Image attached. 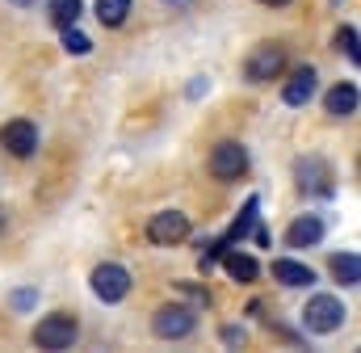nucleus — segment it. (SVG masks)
<instances>
[{
    "instance_id": "f257e3e1",
    "label": "nucleus",
    "mask_w": 361,
    "mask_h": 353,
    "mask_svg": "<svg viewBox=\"0 0 361 353\" xmlns=\"http://www.w3.org/2000/svg\"><path fill=\"white\" fill-rule=\"evenodd\" d=\"M286 72V47L281 42H257L252 55L244 59V80L252 85H273Z\"/></svg>"
},
{
    "instance_id": "f03ea898",
    "label": "nucleus",
    "mask_w": 361,
    "mask_h": 353,
    "mask_svg": "<svg viewBox=\"0 0 361 353\" xmlns=\"http://www.w3.org/2000/svg\"><path fill=\"white\" fill-rule=\"evenodd\" d=\"M345 316L349 311H345V303L336 294H311V303L302 307V328L324 337V333H336L345 324Z\"/></svg>"
},
{
    "instance_id": "7ed1b4c3",
    "label": "nucleus",
    "mask_w": 361,
    "mask_h": 353,
    "mask_svg": "<svg viewBox=\"0 0 361 353\" xmlns=\"http://www.w3.org/2000/svg\"><path fill=\"white\" fill-rule=\"evenodd\" d=\"M76 333H80V324H76V316H68V311H59V316H47L38 328H34V345L38 349H72L76 345Z\"/></svg>"
},
{
    "instance_id": "20e7f679",
    "label": "nucleus",
    "mask_w": 361,
    "mask_h": 353,
    "mask_svg": "<svg viewBox=\"0 0 361 353\" xmlns=\"http://www.w3.org/2000/svg\"><path fill=\"white\" fill-rule=\"evenodd\" d=\"M248 173V148L240 139H223L210 148V176L214 181H240Z\"/></svg>"
},
{
    "instance_id": "39448f33",
    "label": "nucleus",
    "mask_w": 361,
    "mask_h": 353,
    "mask_svg": "<svg viewBox=\"0 0 361 353\" xmlns=\"http://www.w3.org/2000/svg\"><path fill=\"white\" fill-rule=\"evenodd\" d=\"M193 324H197V316H193V307H185V303H169V307H160V311L152 316V333H156L160 341H180V337H189Z\"/></svg>"
},
{
    "instance_id": "423d86ee",
    "label": "nucleus",
    "mask_w": 361,
    "mask_h": 353,
    "mask_svg": "<svg viewBox=\"0 0 361 353\" xmlns=\"http://www.w3.org/2000/svg\"><path fill=\"white\" fill-rule=\"evenodd\" d=\"M89 286L101 303H122V299L130 294V273H126L122 265H97L92 277H89Z\"/></svg>"
},
{
    "instance_id": "0eeeda50",
    "label": "nucleus",
    "mask_w": 361,
    "mask_h": 353,
    "mask_svg": "<svg viewBox=\"0 0 361 353\" xmlns=\"http://www.w3.org/2000/svg\"><path fill=\"white\" fill-rule=\"evenodd\" d=\"M189 232H193V223L180 210H160L147 223V240L152 244H180V240H189Z\"/></svg>"
},
{
    "instance_id": "6e6552de",
    "label": "nucleus",
    "mask_w": 361,
    "mask_h": 353,
    "mask_svg": "<svg viewBox=\"0 0 361 353\" xmlns=\"http://www.w3.org/2000/svg\"><path fill=\"white\" fill-rule=\"evenodd\" d=\"M0 143H4V152H8V156L30 160V156H34V148H38V126H34V122H25V118H13V122H4V126H0Z\"/></svg>"
},
{
    "instance_id": "1a4fd4ad",
    "label": "nucleus",
    "mask_w": 361,
    "mask_h": 353,
    "mask_svg": "<svg viewBox=\"0 0 361 353\" xmlns=\"http://www.w3.org/2000/svg\"><path fill=\"white\" fill-rule=\"evenodd\" d=\"M324 219L319 215H298L290 227H286V249H311V244H319L324 240Z\"/></svg>"
},
{
    "instance_id": "9d476101",
    "label": "nucleus",
    "mask_w": 361,
    "mask_h": 353,
    "mask_svg": "<svg viewBox=\"0 0 361 353\" xmlns=\"http://www.w3.org/2000/svg\"><path fill=\"white\" fill-rule=\"evenodd\" d=\"M315 85H319V76H315L311 64H307V68H294L290 80L281 85V101H286V105H307V101L315 97Z\"/></svg>"
},
{
    "instance_id": "9b49d317",
    "label": "nucleus",
    "mask_w": 361,
    "mask_h": 353,
    "mask_svg": "<svg viewBox=\"0 0 361 353\" xmlns=\"http://www.w3.org/2000/svg\"><path fill=\"white\" fill-rule=\"evenodd\" d=\"M257 210H261V202H257V198H248V206L240 210V219L231 223V232H227V236H223L219 244H210V253L202 257V265H210V261H214V257H219V253H223V249H227V244H235L240 236H248V232L257 227Z\"/></svg>"
},
{
    "instance_id": "f8f14e48",
    "label": "nucleus",
    "mask_w": 361,
    "mask_h": 353,
    "mask_svg": "<svg viewBox=\"0 0 361 353\" xmlns=\"http://www.w3.org/2000/svg\"><path fill=\"white\" fill-rule=\"evenodd\" d=\"M294 176H298V189L302 193H332V173L324 160H298L294 164Z\"/></svg>"
},
{
    "instance_id": "ddd939ff",
    "label": "nucleus",
    "mask_w": 361,
    "mask_h": 353,
    "mask_svg": "<svg viewBox=\"0 0 361 353\" xmlns=\"http://www.w3.org/2000/svg\"><path fill=\"white\" fill-rule=\"evenodd\" d=\"M324 109H328L332 118H349V114H357V85H353V80H341L336 88H328Z\"/></svg>"
},
{
    "instance_id": "4468645a",
    "label": "nucleus",
    "mask_w": 361,
    "mask_h": 353,
    "mask_svg": "<svg viewBox=\"0 0 361 353\" xmlns=\"http://www.w3.org/2000/svg\"><path fill=\"white\" fill-rule=\"evenodd\" d=\"M273 277H277L281 286H294V290H298V286H311V282H315V269L302 265V261H290V257H277V261H273Z\"/></svg>"
},
{
    "instance_id": "2eb2a0df",
    "label": "nucleus",
    "mask_w": 361,
    "mask_h": 353,
    "mask_svg": "<svg viewBox=\"0 0 361 353\" xmlns=\"http://www.w3.org/2000/svg\"><path fill=\"white\" fill-rule=\"evenodd\" d=\"M223 269H227L235 282H257V277H261V265H257V257L235 253V249H223Z\"/></svg>"
},
{
    "instance_id": "dca6fc26",
    "label": "nucleus",
    "mask_w": 361,
    "mask_h": 353,
    "mask_svg": "<svg viewBox=\"0 0 361 353\" xmlns=\"http://www.w3.org/2000/svg\"><path fill=\"white\" fill-rule=\"evenodd\" d=\"M80 13H85V0H47V17H51V25H59V30L76 25Z\"/></svg>"
},
{
    "instance_id": "f3484780",
    "label": "nucleus",
    "mask_w": 361,
    "mask_h": 353,
    "mask_svg": "<svg viewBox=\"0 0 361 353\" xmlns=\"http://www.w3.org/2000/svg\"><path fill=\"white\" fill-rule=\"evenodd\" d=\"M332 273H336V282L357 286L361 282V257L357 253H336V257H332Z\"/></svg>"
},
{
    "instance_id": "a211bd4d",
    "label": "nucleus",
    "mask_w": 361,
    "mask_h": 353,
    "mask_svg": "<svg viewBox=\"0 0 361 353\" xmlns=\"http://www.w3.org/2000/svg\"><path fill=\"white\" fill-rule=\"evenodd\" d=\"M126 13H130V0H97V17H101V25H109V30H118V25L126 21Z\"/></svg>"
},
{
    "instance_id": "6ab92c4d",
    "label": "nucleus",
    "mask_w": 361,
    "mask_h": 353,
    "mask_svg": "<svg viewBox=\"0 0 361 353\" xmlns=\"http://www.w3.org/2000/svg\"><path fill=\"white\" fill-rule=\"evenodd\" d=\"M63 51H68V55H89L92 42L76 30V25H68V30H63Z\"/></svg>"
},
{
    "instance_id": "aec40b11",
    "label": "nucleus",
    "mask_w": 361,
    "mask_h": 353,
    "mask_svg": "<svg viewBox=\"0 0 361 353\" xmlns=\"http://www.w3.org/2000/svg\"><path fill=\"white\" fill-rule=\"evenodd\" d=\"M336 47L349 55V64H361V55H357V30H353V25H341V30H336Z\"/></svg>"
},
{
    "instance_id": "412c9836",
    "label": "nucleus",
    "mask_w": 361,
    "mask_h": 353,
    "mask_svg": "<svg viewBox=\"0 0 361 353\" xmlns=\"http://www.w3.org/2000/svg\"><path fill=\"white\" fill-rule=\"evenodd\" d=\"M13 307H21V311L34 307V290H17V294H13Z\"/></svg>"
},
{
    "instance_id": "4be33fe9",
    "label": "nucleus",
    "mask_w": 361,
    "mask_h": 353,
    "mask_svg": "<svg viewBox=\"0 0 361 353\" xmlns=\"http://www.w3.org/2000/svg\"><path fill=\"white\" fill-rule=\"evenodd\" d=\"M223 341H227V345H235V341H244V328H227V333H223Z\"/></svg>"
},
{
    "instance_id": "5701e85b",
    "label": "nucleus",
    "mask_w": 361,
    "mask_h": 353,
    "mask_svg": "<svg viewBox=\"0 0 361 353\" xmlns=\"http://www.w3.org/2000/svg\"><path fill=\"white\" fill-rule=\"evenodd\" d=\"M261 4H269V8H281V4H290V0H261Z\"/></svg>"
},
{
    "instance_id": "b1692460",
    "label": "nucleus",
    "mask_w": 361,
    "mask_h": 353,
    "mask_svg": "<svg viewBox=\"0 0 361 353\" xmlns=\"http://www.w3.org/2000/svg\"><path fill=\"white\" fill-rule=\"evenodd\" d=\"M0 227H4V210H0Z\"/></svg>"
}]
</instances>
